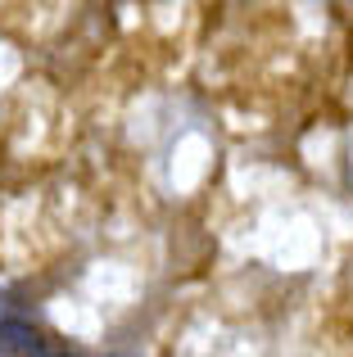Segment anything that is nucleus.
<instances>
[{"instance_id":"1","label":"nucleus","mask_w":353,"mask_h":357,"mask_svg":"<svg viewBox=\"0 0 353 357\" xmlns=\"http://www.w3.org/2000/svg\"><path fill=\"white\" fill-rule=\"evenodd\" d=\"M54 344L27 321H0V357H50Z\"/></svg>"}]
</instances>
